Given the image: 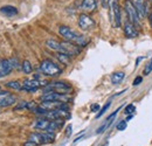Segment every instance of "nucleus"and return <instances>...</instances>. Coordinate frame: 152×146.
I'll return each instance as SVG.
<instances>
[{
  "label": "nucleus",
  "mask_w": 152,
  "mask_h": 146,
  "mask_svg": "<svg viewBox=\"0 0 152 146\" xmlns=\"http://www.w3.org/2000/svg\"><path fill=\"white\" fill-rule=\"evenodd\" d=\"M56 57H57V60H58L62 64H64V66H68V64L70 63V56H69L68 54H64V53H57Z\"/></svg>",
  "instance_id": "obj_19"
},
{
  "label": "nucleus",
  "mask_w": 152,
  "mask_h": 146,
  "mask_svg": "<svg viewBox=\"0 0 152 146\" xmlns=\"http://www.w3.org/2000/svg\"><path fill=\"white\" fill-rule=\"evenodd\" d=\"M97 7L96 0H82V9L87 12H94Z\"/></svg>",
  "instance_id": "obj_16"
},
{
  "label": "nucleus",
  "mask_w": 152,
  "mask_h": 146,
  "mask_svg": "<svg viewBox=\"0 0 152 146\" xmlns=\"http://www.w3.org/2000/svg\"><path fill=\"white\" fill-rule=\"evenodd\" d=\"M0 12L4 14V15H6V17H14V15H17L18 14V9L14 7V6H10V5H6V6H2L1 8H0Z\"/></svg>",
  "instance_id": "obj_15"
},
{
  "label": "nucleus",
  "mask_w": 152,
  "mask_h": 146,
  "mask_svg": "<svg viewBox=\"0 0 152 146\" xmlns=\"http://www.w3.org/2000/svg\"><path fill=\"white\" fill-rule=\"evenodd\" d=\"M125 128H126V120H122V122H119L117 124V130L118 131H123Z\"/></svg>",
  "instance_id": "obj_25"
},
{
  "label": "nucleus",
  "mask_w": 152,
  "mask_h": 146,
  "mask_svg": "<svg viewBox=\"0 0 152 146\" xmlns=\"http://www.w3.org/2000/svg\"><path fill=\"white\" fill-rule=\"evenodd\" d=\"M58 33L64 37L67 41L73 42V43H75V45L80 46V47H84V46L88 43V41H87L86 37L83 36V35L77 34L76 32H74V31H73L70 27H68V26H60V27H58Z\"/></svg>",
  "instance_id": "obj_1"
},
{
  "label": "nucleus",
  "mask_w": 152,
  "mask_h": 146,
  "mask_svg": "<svg viewBox=\"0 0 152 146\" xmlns=\"http://www.w3.org/2000/svg\"><path fill=\"white\" fill-rule=\"evenodd\" d=\"M25 108H27V102H20V104H18L15 108H14V110H20V109H25Z\"/></svg>",
  "instance_id": "obj_27"
},
{
  "label": "nucleus",
  "mask_w": 152,
  "mask_h": 146,
  "mask_svg": "<svg viewBox=\"0 0 152 146\" xmlns=\"http://www.w3.org/2000/svg\"><path fill=\"white\" fill-rule=\"evenodd\" d=\"M70 130H72V126L69 125V126L67 128V136H70Z\"/></svg>",
  "instance_id": "obj_32"
},
{
  "label": "nucleus",
  "mask_w": 152,
  "mask_h": 146,
  "mask_svg": "<svg viewBox=\"0 0 152 146\" xmlns=\"http://www.w3.org/2000/svg\"><path fill=\"white\" fill-rule=\"evenodd\" d=\"M70 99V97L67 93H60L55 91H47L41 97V101H56V102H63L67 103Z\"/></svg>",
  "instance_id": "obj_7"
},
{
  "label": "nucleus",
  "mask_w": 152,
  "mask_h": 146,
  "mask_svg": "<svg viewBox=\"0 0 152 146\" xmlns=\"http://www.w3.org/2000/svg\"><path fill=\"white\" fill-rule=\"evenodd\" d=\"M6 87L13 90H21L22 89V84H20V82L18 81H10L6 83Z\"/></svg>",
  "instance_id": "obj_21"
},
{
  "label": "nucleus",
  "mask_w": 152,
  "mask_h": 146,
  "mask_svg": "<svg viewBox=\"0 0 152 146\" xmlns=\"http://www.w3.org/2000/svg\"><path fill=\"white\" fill-rule=\"evenodd\" d=\"M78 26L83 31H90L95 27V21L90 15H88L86 13H82L78 17Z\"/></svg>",
  "instance_id": "obj_8"
},
{
  "label": "nucleus",
  "mask_w": 152,
  "mask_h": 146,
  "mask_svg": "<svg viewBox=\"0 0 152 146\" xmlns=\"http://www.w3.org/2000/svg\"><path fill=\"white\" fill-rule=\"evenodd\" d=\"M13 69L11 60H0V78L7 76Z\"/></svg>",
  "instance_id": "obj_12"
},
{
  "label": "nucleus",
  "mask_w": 152,
  "mask_h": 146,
  "mask_svg": "<svg viewBox=\"0 0 152 146\" xmlns=\"http://www.w3.org/2000/svg\"><path fill=\"white\" fill-rule=\"evenodd\" d=\"M124 34H125V36L129 37V39L137 37V35H138L137 27L133 25L132 22L126 21V22H125V25H124Z\"/></svg>",
  "instance_id": "obj_14"
},
{
  "label": "nucleus",
  "mask_w": 152,
  "mask_h": 146,
  "mask_svg": "<svg viewBox=\"0 0 152 146\" xmlns=\"http://www.w3.org/2000/svg\"><path fill=\"white\" fill-rule=\"evenodd\" d=\"M39 105L35 103V102H27V108L26 109H28L29 111H32V112H34L37 108H38Z\"/></svg>",
  "instance_id": "obj_23"
},
{
  "label": "nucleus",
  "mask_w": 152,
  "mask_h": 146,
  "mask_svg": "<svg viewBox=\"0 0 152 146\" xmlns=\"http://www.w3.org/2000/svg\"><path fill=\"white\" fill-rule=\"evenodd\" d=\"M46 46L54 50V52H57V53H61L62 52V47H61V42H57L55 40H47L46 41Z\"/></svg>",
  "instance_id": "obj_17"
},
{
  "label": "nucleus",
  "mask_w": 152,
  "mask_h": 146,
  "mask_svg": "<svg viewBox=\"0 0 152 146\" xmlns=\"http://www.w3.org/2000/svg\"><path fill=\"white\" fill-rule=\"evenodd\" d=\"M21 68H22V72L25 74H31L33 72V67H32V63L27 60H25L21 64Z\"/></svg>",
  "instance_id": "obj_20"
},
{
  "label": "nucleus",
  "mask_w": 152,
  "mask_h": 146,
  "mask_svg": "<svg viewBox=\"0 0 152 146\" xmlns=\"http://www.w3.org/2000/svg\"><path fill=\"white\" fill-rule=\"evenodd\" d=\"M124 76H125V74L123 73V72H118V73L113 74V75H111V83H113V84H118V83H121V82L123 81Z\"/></svg>",
  "instance_id": "obj_18"
},
{
  "label": "nucleus",
  "mask_w": 152,
  "mask_h": 146,
  "mask_svg": "<svg viewBox=\"0 0 152 146\" xmlns=\"http://www.w3.org/2000/svg\"><path fill=\"white\" fill-rule=\"evenodd\" d=\"M124 8H125L126 15H128V18H129V21L132 22L136 27L139 26V25H140V17H139V14H138V11H137L136 7L133 6L131 0H125V2H124Z\"/></svg>",
  "instance_id": "obj_4"
},
{
  "label": "nucleus",
  "mask_w": 152,
  "mask_h": 146,
  "mask_svg": "<svg viewBox=\"0 0 152 146\" xmlns=\"http://www.w3.org/2000/svg\"><path fill=\"white\" fill-rule=\"evenodd\" d=\"M40 69L46 76H50V77L57 76L62 73V69L50 60H43L40 64Z\"/></svg>",
  "instance_id": "obj_3"
},
{
  "label": "nucleus",
  "mask_w": 152,
  "mask_h": 146,
  "mask_svg": "<svg viewBox=\"0 0 152 146\" xmlns=\"http://www.w3.org/2000/svg\"><path fill=\"white\" fill-rule=\"evenodd\" d=\"M102 4H103L104 7H107V6L109 5V0H102Z\"/></svg>",
  "instance_id": "obj_31"
},
{
  "label": "nucleus",
  "mask_w": 152,
  "mask_h": 146,
  "mask_svg": "<svg viewBox=\"0 0 152 146\" xmlns=\"http://www.w3.org/2000/svg\"><path fill=\"white\" fill-rule=\"evenodd\" d=\"M110 105H111V103H110V102H108V103H107V104H105V105H104L102 109L99 110V112L96 115V118H99V117H102V116L104 115V112H105L107 110L110 108Z\"/></svg>",
  "instance_id": "obj_22"
},
{
  "label": "nucleus",
  "mask_w": 152,
  "mask_h": 146,
  "mask_svg": "<svg viewBox=\"0 0 152 146\" xmlns=\"http://www.w3.org/2000/svg\"><path fill=\"white\" fill-rule=\"evenodd\" d=\"M134 110H136L134 105H133V104H129V105L125 108V115H132L133 112H134Z\"/></svg>",
  "instance_id": "obj_24"
},
{
  "label": "nucleus",
  "mask_w": 152,
  "mask_h": 146,
  "mask_svg": "<svg viewBox=\"0 0 152 146\" xmlns=\"http://www.w3.org/2000/svg\"><path fill=\"white\" fill-rule=\"evenodd\" d=\"M0 91H1V89H0Z\"/></svg>",
  "instance_id": "obj_34"
},
{
  "label": "nucleus",
  "mask_w": 152,
  "mask_h": 146,
  "mask_svg": "<svg viewBox=\"0 0 152 146\" xmlns=\"http://www.w3.org/2000/svg\"><path fill=\"white\" fill-rule=\"evenodd\" d=\"M110 7H111V20L114 21L115 27L118 28L121 27V8H119L118 0H111Z\"/></svg>",
  "instance_id": "obj_9"
},
{
  "label": "nucleus",
  "mask_w": 152,
  "mask_h": 146,
  "mask_svg": "<svg viewBox=\"0 0 152 146\" xmlns=\"http://www.w3.org/2000/svg\"><path fill=\"white\" fill-rule=\"evenodd\" d=\"M55 139V134L54 132H48V131H45V132H33L29 134V138L28 140L38 144V145H45V144H50L53 143Z\"/></svg>",
  "instance_id": "obj_2"
},
{
  "label": "nucleus",
  "mask_w": 152,
  "mask_h": 146,
  "mask_svg": "<svg viewBox=\"0 0 152 146\" xmlns=\"http://www.w3.org/2000/svg\"><path fill=\"white\" fill-rule=\"evenodd\" d=\"M47 91H55V92H60V93H69L72 91V87L64 82H60V81H56V82H52V83H48L46 87H45V92Z\"/></svg>",
  "instance_id": "obj_5"
},
{
  "label": "nucleus",
  "mask_w": 152,
  "mask_h": 146,
  "mask_svg": "<svg viewBox=\"0 0 152 146\" xmlns=\"http://www.w3.org/2000/svg\"><path fill=\"white\" fill-rule=\"evenodd\" d=\"M149 21H150V25H151V28H152V12L149 14Z\"/></svg>",
  "instance_id": "obj_33"
},
{
  "label": "nucleus",
  "mask_w": 152,
  "mask_h": 146,
  "mask_svg": "<svg viewBox=\"0 0 152 146\" xmlns=\"http://www.w3.org/2000/svg\"><path fill=\"white\" fill-rule=\"evenodd\" d=\"M98 109H99V105H98V104H94V105L91 107V111H93V112H95V111H97Z\"/></svg>",
  "instance_id": "obj_30"
},
{
  "label": "nucleus",
  "mask_w": 152,
  "mask_h": 146,
  "mask_svg": "<svg viewBox=\"0 0 152 146\" xmlns=\"http://www.w3.org/2000/svg\"><path fill=\"white\" fill-rule=\"evenodd\" d=\"M142 81H143V78H142V77H137V78L133 81V85H138Z\"/></svg>",
  "instance_id": "obj_29"
},
{
  "label": "nucleus",
  "mask_w": 152,
  "mask_h": 146,
  "mask_svg": "<svg viewBox=\"0 0 152 146\" xmlns=\"http://www.w3.org/2000/svg\"><path fill=\"white\" fill-rule=\"evenodd\" d=\"M151 72H152V60L148 63V66L145 67V69H144V74H145V75H149Z\"/></svg>",
  "instance_id": "obj_26"
},
{
  "label": "nucleus",
  "mask_w": 152,
  "mask_h": 146,
  "mask_svg": "<svg viewBox=\"0 0 152 146\" xmlns=\"http://www.w3.org/2000/svg\"><path fill=\"white\" fill-rule=\"evenodd\" d=\"M23 146H39V145L35 144V143H33V142H31V140H27V142L23 144Z\"/></svg>",
  "instance_id": "obj_28"
},
{
  "label": "nucleus",
  "mask_w": 152,
  "mask_h": 146,
  "mask_svg": "<svg viewBox=\"0 0 152 146\" xmlns=\"http://www.w3.org/2000/svg\"><path fill=\"white\" fill-rule=\"evenodd\" d=\"M133 4V6L136 7V9L138 11V14L140 19L145 18L146 14H148V11H146V4H145V0H131Z\"/></svg>",
  "instance_id": "obj_13"
},
{
  "label": "nucleus",
  "mask_w": 152,
  "mask_h": 146,
  "mask_svg": "<svg viewBox=\"0 0 152 146\" xmlns=\"http://www.w3.org/2000/svg\"><path fill=\"white\" fill-rule=\"evenodd\" d=\"M61 47H62V52L61 53H64V54H68L69 56H75L80 53V46H77L73 42H69V41H64V42H61Z\"/></svg>",
  "instance_id": "obj_10"
},
{
  "label": "nucleus",
  "mask_w": 152,
  "mask_h": 146,
  "mask_svg": "<svg viewBox=\"0 0 152 146\" xmlns=\"http://www.w3.org/2000/svg\"><path fill=\"white\" fill-rule=\"evenodd\" d=\"M48 83L45 82V81H40L38 78H27L22 82V89L21 90H25V91L28 92H34L37 91L40 87H46Z\"/></svg>",
  "instance_id": "obj_6"
},
{
  "label": "nucleus",
  "mask_w": 152,
  "mask_h": 146,
  "mask_svg": "<svg viewBox=\"0 0 152 146\" xmlns=\"http://www.w3.org/2000/svg\"><path fill=\"white\" fill-rule=\"evenodd\" d=\"M17 101V97L8 91H0V107L7 108L12 104H14Z\"/></svg>",
  "instance_id": "obj_11"
}]
</instances>
